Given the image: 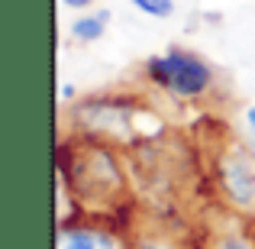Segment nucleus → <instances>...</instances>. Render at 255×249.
Returning <instances> with one entry per match:
<instances>
[{"mask_svg": "<svg viewBox=\"0 0 255 249\" xmlns=\"http://www.w3.org/2000/svg\"><path fill=\"white\" fill-rule=\"evenodd\" d=\"M145 71H149L152 81L168 87L178 97H197V94H204L207 87H210V78H213L210 68H207V62H200L197 55L181 52V49H171L168 55L149 58V62H145Z\"/></svg>", "mask_w": 255, "mask_h": 249, "instance_id": "f257e3e1", "label": "nucleus"}, {"mask_svg": "<svg viewBox=\"0 0 255 249\" xmlns=\"http://www.w3.org/2000/svg\"><path fill=\"white\" fill-rule=\"evenodd\" d=\"M62 97L71 100V97H75V87H71V84H62Z\"/></svg>", "mask_w": 255, "mask_h": 249, "instance_id": "6e6552de", "label": "nucleus"}, {"mask_svg": "<svg viewBox=\"0 0 255 249\" xmlns=\"http://www.w3.org/2000/svg\"><path fill=\"white\" fill-rule=\"evenodd\" d=\"M223 178H226V188H230L233 201L239 204H252L255 198V175L246 162H230L223 168Z\"/></svg>", "mask_w": 255, "mask_h": 249, "instance_id": "7ed1b4c3", "label": "nucleus"}, {"mask_svg": "<svg viewBox=\"0 0 255 249\" xmlns=\"http://www.w3.org/2000/svg\"><path fill=\"white\" fill-rule=\"evenodd\" d=\"M132 6L142 10L145 16H158V19H165V16L174 13V0H132Z\"/></svg>", "mask_w": 255, "mask_h": 249, "instance_id": "39448f33", "label": "nucleus"}, {"mask_svg": "<svg viewBox=\"0 0 255 249\" xmlns=\"http://www.w3.org/2000/svg\"><path fill=\"white\" fill-rule=\"evenodd\" d=\"M55 249H117L110 243V237L87 227H62L58 230V246Z\"/></svg>", "mask_w": 255, "mask_h": 249, "instance_id": "f03ea898", "label": "nucleus"}, {"mask_svg": "<svg viewBox=\"0 0 255 249\" xmlns=\"http://www.w3.org/2000/svg\"><path fill=\"white\" fill-rule=\"evenodd\" d=\"M246 120H249V126H252V130H255V104L249 107V110H246Z\"/></svg>", "mask_w": 255, "mask_h": 249, "instance_id": "1a4fd4ad", "label": "nucleus"}, {"mask_svg": "<svg viewBox=\"0 0 255 249\" xmlns=\"http://www.w3.org/2000/svg\"><path fill=\"white\" fill-rule=\"evenodd\" d=\"M65 6H71V10H84V6H91L94 0H62Z\"/></svg>", "mask_w": 255, "mask_h": 249, "instance_id": "423d86ee", "label": "nucleus"}, {"mask_svg": "<svg viewBox=\"0 0 255 249\" xmlns=\"http://www.w3.org/2000/svg\"><path fill=\"white\" fill-rule=\"evenodd\" d=\"M107 23H110V13H107V10L91 13V16H78L75 23H71V36L81 39V42H94V39L104 36Z\"/></svg>", "mask_w": 255, "mask_h": 249, "instance_id": "20e7f679", "label": "nucleus"}, {"mask_svg": "<svg viewBox=\"0 0 255 249\" xmlns=\"http://www.w3.org/2000/svg\"><path fill=\"white\" fill-rule=\"evenodd\" d=\"M220 249H249V246H246L243 240H223V246H220Z\"/></svg>", "mask_w": 255, "mask_h": 249, "instance_id": "0eeeda50", "label": "nucleus"}, {"mask_svg": "<svg viewBox=\"0 0 255 249\" xmlns=\"http://www.w3.org/2000/svg\"><path fill=\"white\" fill-rule=\"evenodd\" d=\"M142 249H155V246H142Z\"/></svg>", "mask_w": 255, "mask_h": 249, "instance_id": "9d476101", "label": "nucleus"}]
</instances>
